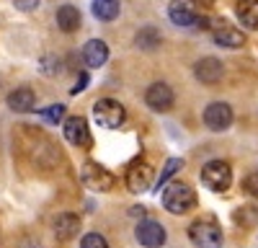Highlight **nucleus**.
<instances>
[{
	"mask_svg": "<svg viewBox=\"0 0 258 248\" xmlns=\"http://www.w3.org/2000/svg\"><path fill=\"white\" fill-rule=\"evenodd\" d=\"M160 202L165 207V212H170V215H186L188 210L197 207V192H194L188 183H183V181H170L163 189Z\"/></svg>",
	"mask_w": 258,
	"mask_h": 248,
	"instance_id": "nucleus-1",
	"label": "nucleus"
},
{
	"mask_svg": "<svg viewBox=\"0 0 258 248\" xmlns=\"http://www.w3.org/2000/svg\"><path fill=\"white\" fill-rule=\"evenodd\" d=\"M93 119H96L98 127H103V130H119L124 124V119H126V111H124V106L119 101L101 98V101L93 103Z\"/></svg>",
	"mask_w": 258,
	"mask_h": 248,
	"instance_id": "nucleus-2",
	"label": "nucleus"
},
{
	"mask_svg": "<svg viewBox=\"0 0 258 248\" xmlns=\"http://www.w3.org/2000/svg\"><path fill=\"white\" fill-rule=\"evenodd\" d=\"M202 183L207 186L209 192H227L230 189V183H232V168L225 163V160H209L204 163V168H202Z\"/></svg>",
	"mask_w": 258,
	"mask_h": 248,
	"instance_id": "nucleus-3",
	"label": "nucleus"
},
{
	"mask_svg": "<svg viewBox=\"0 0 258 248\" xmlns=\"http://www.w3.org/2000/svg\"><path fill=\"white\" fill-rule=\"evenodd\" d=\"M188 238L197 248H220L222 245V230L212 220H197L188 227Z\"/></svg>",
	"mask_w": 258,
	"mask_h": 248,
	"instance_id": "nucleus-4",
	"label": "nucleus"
},
{
	"mask_svg": "<svg viewBox=\"0 0 258 248\" xmlns=\"http://www.w3.org/2000/svg\"><path fill=\"white\" fill-rule=\"evenodd\" d=\"M209 31H212V39L214 44H220L225 49H240L245 44V36L240 29H235L227 21H209Z\"/></svg>",
	"mask_w": 258,
	"mask_h": 248,
	"instance_id": "nucleus-5",
	"label": "nucleus"
},
{
	"mask_svg": "<svg viewBox=\"0 0 258 248\" xmlns=\"http://www.w3.org/2000/svg\"><path fill=\"white\" fill-rule=\"evenodd\" d=\"M80 178L93 192H111L114 189V181H116L114 173L106 171L103 165H98V163H85L83 171H80Z\"/></svg>",
	"mask_w": 258,
	"mask_h": 248,
	"instance_id": "nucleus-6",
	"label": "nucleus"
},
{
	"mask_svg": "<svg viewBox=\"0 0 258 248\" xmlns=\"http://www.w3.org/2000/svg\"><path fill=\"white\" fill-rule=\"evenodd\" d=\"M135 238H137V243L140 245H145V248H163L165 245V227L158 222V220H140L137 222V227H135Z\"/></svg>",
	"mask_w": 258,
	"mask_h": 248,
	"instance_id": "nucleus-7",
	"label": "nucleus"
},
{
	"mask_svg": "<svg viewBox=\"0 0 258 248\" xmlns=\"http://www.w3.org/2000/svg\"><path fill=\"white\" fill-rule=\"evenodd\" d=\"M173 101H176V93H173V88L168 86V83H153L147 91H145V103L153 111H158V114H165V111H170L173 109Z\"/></svg>",
	"mask_w": 258,
	"mask_h": 248,
	"instance_id": "nucleus-8",
	"label": "nucleus"
},
{
	"mask_svg": "<svg viewBox=\"0 0 258 248\" xmlns=\"http://www.w3.org/2000/svg\"><path fill=\"white\" fill-rule=\"evenodd\" d=\"M168 18L176 26H194L199 21V0H170Z\"/></svg>",
	"mask_w": 258,
	"mask_h": 248,
	"instance_id": "nucleus-9",
	"label": "nucleus"
},
{
	"mask_svg": "<svg viewBox=\"0 0 258 248\" xmlns=\"http://www.w3.org/2000/svg\"><path fill=\"white\" fill-rule=\"evenodd\" d=\"M232 119H235V114L230 109V103H225V101H214V103H209V106L204 109V124H207L212 132L230 130Z\"/></svg>",
	"mask_w": 258,
	"mask_h": 248,
	"instance_id": "nucleus-10",
	"label": "nucleus"
},
{
	"mask_svg": "<svg viewBox=\"0 0 258 248\" xmlns=\"http://www.w3.org/2000/svg\"><path fill=\"white\" fill-rule=\"evenodd\" d=\"M126 189L132 194H145L153 189V168L147 163H135L126 171Z\"/></svg>",
	"mask_w": 258,
	"mask_h": 248,
	"instance_id": "nucleus-11",
	"label": "nucleus"
},
{
	"mask_svg": "<svg viewBox=\"0 0 258 248\" xmlns=\"http://www.w3.org/2000/svg\"><path fill=\"white\" fill-rule=\"evenodd\" d=\"M64 140L70 145H78V148H88L91 145V130L88 121L83 116H68L64 119Z\"/></svg>",
	"mask_w": 258,
	"mask_h": 248,
	"instance_id": "nucleus-12",
	"label": "nucleus"
},
{
	"mask_svg": "<svg viewBox=\"0 0 258 248\" xmlns=\"http://www.w3.org/2000/svg\"><path fill=\"white\" fill-rule=\"evenodd\" d=\"M222 62L217 57H202L197 65H194V75H197L199 83H207V86H214L222 78Z\"/></svg>",
	"mask_w": 258,
	"mask_h": 248,
	"instance_id": "nucleus-13",
	"label": "nucleus"
},
{
	"mask_svg": "<svg viewBox=\"0 0 258 248\" xmlns=\"http://www.w3.org/2000/svg\"><path fill=\"white\" fill-rule=\"evenodd\" d=\"M106 59H109V47H106V41L101 39H91V41H85V47H83V62L88 68H103L106 65Z\"/></svg>",
	"mask_w": 258,
	"mask_h": 248,
	"instance_id": "nucleus-14",
	"label": "nucleus"
},
{
	"mask_svg": "<svg viewBox=\"0 0 258 248\" xmlns=\"http://www.w3.org/2000/svg\"><path fill=\"white\" fill-rule=\"evenodd\" d=\"M52 230H54V235H57L59 240H70V238L78 235V230H80V217L73 215V212H62V215L54 217Z\"/></svg>",
	"mask_w": 258,
	"mask_h": 248,
	"instance_id": "nucleus-15",
	"label": "nucleus"
},
{
	"mask_svg": "<svg viewBox=\"0 0 258 248\" xmlns=\"http://www.w3.org/2000/svg\"><path fill=\"white\" fill-rule=\"evenodd\" d=\"M34 106H36V96H34L31 88L24 86V88H16V91L8 93V109L11 111L26 114V111H34Z\"/></svg>",
	"mask_w": 258,
	"mask_h": 248,
	"instance_id": "nucleus-16",
	"label": "nucleus"
},
{
	"mask_svg": "<svg viewBox=\"0 0 258 248\" xmlns=\"http://www.w3.org/2000/svg\"><path fill=\"white\" fill-rule=\"evenodd\" d=\"M80 11L75 8V6H70V3H64V6H59L57 8V26L64 31V34H73V31H78L80 29Z\"/></svg>",
	"mask_w": 258,
	"mask_h": 248,
	"instance_id": "nucleus-17",
	"label": "nucleus"
},
{
	"mask_svg": "<svg viewBox=\"0 0 258 248\" xmlns=\"http://www.w3.org/2000/svg\"><path fill=\"white\" fill-rule=\"evenodd\" d=\"M235 13H238V21L245 29L258 31V0H238Z\"/></svg>",
	"mask_w": 258,
	"mask_h": 248,
	"instance_id": "nucleus-18",
	"label": "nucleus"
},
{
	"mask_svg": "<svg viewBox=\"0 0 258 248\" xmlns=\"http://www.w3.org/2000/svg\"><path fill=\"white\" fill-rule=\"evenodd\" d=\"M91 11L98 21H114L121 11V3L119 0H93L91 3Z\"/></svg>",
	"mask_w": 258,
	"mask_h": 248,
	"instance_id": "nucleus-19",
	"label": "nucleus"
},
{
	"mask_svg": "<svg viewBox=\"0 0 258 248\" xmlns=\"http://www.w3.org/2000/svg\"><path fill=\"white\" fill-rule=\"evenodd\" d=\"M183 168V160L181 158H168V163H165V168L160 171V176H158V181L153 183V192H160V189H165V186L170 183V178H173L178 171Z\"/></svg>",
	"mask_w": 258,
	"mask_h": 248,
	"instance_id": "nucleus-20",
	"label": "nucleus"
},
{
	"mask_svg": "<svg viewBox=\"0 0 258 248\" xmlns=\"http://www.w3.org/2000/svg\"><path fill=\"white\" fill-rule=\"evenodd\" d=\"M135 41H137L140 49H155L160 44V31L155 26H145V29L137 31V39Z\"/></svg>",
	"mask_w": 258,
	"mask_h": 248,
	"instance_id": "nucleus-21",
	"label": "nucleus"
},
{
	"mask_svg": "<svg viewBox=\"0 0 258 248\" xmlns=\"http://www.w3.org/2000/svg\"><path fill=\"white\" fill-rule=\"evenodd\" d=\"M39 116L44 119V121H49V124H57V121L64 119V106H62V103H54V106L39 109Z\"/></svg>",
	"mask_w": 258,
	"mask_h": 248,
	"instance_id": "nucleus-22",
	"label": "nucleus"
},
{
	"mask_svg": "<svg viewBox=\"0 0 258 248\" xmlns=\"http://www.w3.org/2000/svg\"><path fill=\"white\" fill-rule=\"evenodd\" d=\"M80 248H109V240L101 233H85L80 238Z\"/></svg>",
	"mask_w": 258,
	"mask_h": 248,
	"instance_id": "nucleus-23",
	"label": "nucleus"
},
{
	"mask_svg": "<svg viewBox=\"0 0 258 248\" xmlns=\"http://www.w3.org/2000/svg\"><path fill=\"white\" fill-rule=\"evenodd\" d=\"M88 83H91V75H88V73H80V75H78V83L70 88V93H73V96H78L80 91H85V86H88Z\"/></svg>",
	"mask_w": 258,
	"mask_h": 248,
	"instance_id": "nucleus-24",
	"label": "nucleus"
},
{
	"mask_svg": "<svg viewBox=\"0 0 258 248\" xmlns=\"http://www.w3.org/2000/svg\"><path fill=\"white\" fill-rule=\"evenodd\" d=\"M39 3H41V0H13V6H16L18 11H24V13L36 11V8H39Z\"/></svg>",
	"mask_w": 258,
	"mask_h": 248,
	"instance_id": "nucleus-25",
	"label": "nucleus"
},
{
	"mask_svg": "<svg viewBox=\"0 0 258 248\" xmlns=\"http://www.w3.org/2000/svg\"><path fill=\"white\" fill-rule=\"evenodd\" d=\"M245 192L258 199V176H248V178H245Z\"/></svg>",
	"mask_w": 258,
	"mask_h": 248,
	"instance_id": "nucleus-26",
	"label": "nucleus"
},
{
	"mask_svg": "<svg viewBox=\"0 0 258 248\" xmlns=\"http://www.w3.org/2000/svg\"><path fill=\"white\" fill-rule=\"evenodd\" d=\"M238 217H240V220H243V222H240V225H250V222H248V220H250V217H255V220H258V210H250V207H248V210H243V212H240V215H238Z\"/></svg>",
	"mask_w": 258,
	"mask_h": 248,
	"instance_id": "nucleus-27",
	"label": "nucleus"
},
{
	"mask_svg": "<svg viewBox=\"0 0 258 248\" xmlns=\"http://www.w3.org/2000/svg\"><path fill=\"white\" fill-rule=\"evenodd\" d=\"M41 68H44V73H54V70H59V62L54 65V57L49 54V57H44V65H41Z\"/></svg>",
	"mask_w": 258,
	"mask_h": 248,
	"instance_id": "nucleus-28",
	"label": "nucleus"
},
{
	"mask_svg": "<svg viewBox=\"0 0 258 248\" xmlns=\"http://www.w3.org/2000/svg\"><path fill=\"white\" fill-rule=\"evenodd\" d=\"M202 3H212V0H202Z\"/></svg>",
	"mask_w": 258,
	"mask_h": 248,
	"instance_id": "nucleus-29",
	"label": "nucleus"
}]
</instances>
